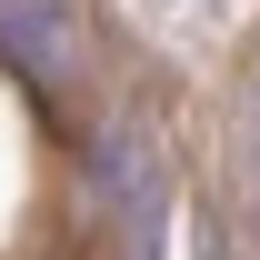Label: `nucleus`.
<instances>
[{"label":"nucleus","mask_w":260,"mask_h":260,"mask_svg":"<svg viewBox=\"0 0 260 260\" xmlns=\"http://www.w3.org/2000/svg\"><path fill=\"white\" fill-rule=\"evenodd\" d=\"M100 200L120 210V230H130V250H140V260L160 250L170 170H160V140H150V130H110V140H100Z\"/></svg>","instance_id":"f257e3e1"},{"label":"nucleus","mask_w":260,"mask_h":260,"mask_svg":"<svg viewBox=\"0 0 260 260\" xmlns=\"http://www.w3.org/2000/svg\"><path fill=\"white\" fill-rule=\"evenodd\" d=\"M0 50H10L20 70H40V80H50V70H70L80 30H70L60 0H0Z\"/></svg>","instance_id":"f03ea898"}]
</instances>
